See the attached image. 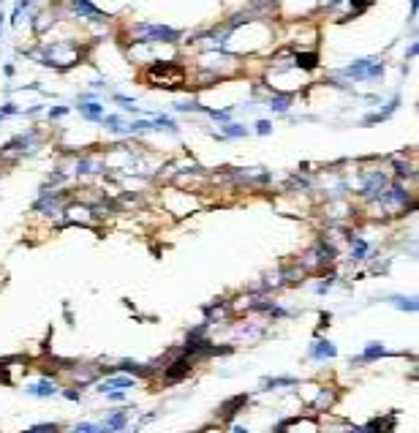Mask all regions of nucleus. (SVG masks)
I'll return each instance as SVG.
<instances>
[{"label": "nucleus", "mask_w": 419, "mask_h": 433, "mask_svg": "<svg viewBox=\"0 0 419 433\" xmlns=\"http://www.w3.org/2000/svg\"><path fill=\"white\" fill-rule=\"evenodd\" d=\"M337 351H335V346L329 343V340H318V343H313V349H311V357L313 360H321V357H335Z\"/></svg>", "instance_id": "nucleus-1"}, {"label": "nucleus", "mask_w": 419, "mask_h": 433, "mask_svg": "<svg viewBox=\"0 0 419 433\" xmlns=\"http://www.w3.org/2000/svg\"><path fill=\"white\" fill-rule=\"evenodd\" d=\"M125 387H133V379L128 376H120V379H109V382H104L98 390L101 392H109V390H125Z\"/></svg>", "instance_id": "nucleus-2"}, {"label": "nucleus", "mask_w": 419, "mask_h": 433, "mask_svg": "<svg viewBox=\"0 0 419 433\" xmlns=\"http://www.w3.org/2000/svg\"><path fill=\"white\" fill-rule=\"evenodd\" d=\"M52 392H55V384H52V382H38V384L27 387V395H41V398H49Z\"/></svg>", "instance_id": "nucleus-3"}, {"label": "nucleus", "mask_w": 419, "mask_h": 433, "mask_svg": "<svg viewBox=\"0 0 419 433\" xmlns=\"http://www.w3.org/2000/svg\"><path fill=\"white\" fill-rule=\"evenodd\" d=\"M384 354H387V351H384L378 343H373V346H368V349H365L362 360H376V357H384Z\"/></svg>", "instance_id": "nucleus-4"}, {"label": "nucleus", "mask_w": 419, "mask_h": 433, "mask_svg": "<svg viewBox=\"0 0 419 433\" xmlns=\"http://www.w3.org/2000/svg\"><path fill=\"white\" fill-rule=\"evenodd\" d=\"M395 305H400V311H417V300H409V297H392Z\"/></svg>", "instance_id": "nucleus-5"}, {"label": "nucleus", "mask_w": 419, "mask_h": 433, "mask_svg": "<svg viewBox=\"0 0 419 433\" xmlns=\"http://www.w3.org/2000/svg\"><path fill=\"white\" fill-rule=\"evenodd\" d=\"M384 183H387V177H384V175H373V180H370V186H365V194H376L378 188L384 186Z\"/></svg>", "instance_id": "nucleus-6"}, {"label": "nucleus", "mask_w": 419, "mask_h": 433, "mask_svg": "<svg viewBox=\"0 0 419 433\" xmlns=\"http://www.w3.org/2000/svg\"><path fill=\"white\" fill-rule=\"evenodd\" d=\"M123 425H125V417L123 414H114V417L109 420V423H104L101 428H123Z\"/></svg>", "instance_id": "nucleus-7"}, {"label": "nucleus", "mask_w": 419, "mask_h": 433, "mask_svg": "<svg viewBox=\"0 0 419 433\" xmlns=\"http://www.w3.org/2000/svg\"><path fill=\"white\" fill-rule=\"evenodd\" d=\"M98 112H101V107H96V104H93V107H85V117L87 120H98V117H101V114H98Z\"/></svg>", "instance_id": "nucleus-8"}, {"label": "nucleus", "mask_w": 419, "mask_h": 433, "mask_svg": "<svg viewBox=\"0 0 419 433\" xmlns=\"http://www.w3.org/2000/svg\"><path fill=\"white\" fill-rule=\"evenodd\" d=\"M256 131H259L261 136H267V134H270V131H272V125L267 123V120H261V123H256Z\"/></svg>", "instance_id": "nucleus-9"}, {"label": "nucleus", "mask_w": 419, "mask_h": 433, "mask_svg": "<svg viewBox=\"0 0 419 433\" xmlns=\"http://www.w3.org/2000/svg\"><path fill=\"white\" fill-rule=\"evenodd\" d=\"M226 134L229 136H245V128H242V125H231V128H226Z\"/></svg>", "instance_id": "nucleus-10"}, {"label": "nucleus", "mask_w": 419, "mask_h": 433, "mask_svg": "<svg viewBox=\"0 0 419 433\" xmlns=\"http://www.w3.org/2000/svg\"><path fill=\"white\" fill-rule=\"evenodd\" d=\"M210 117H212V120H220V123H226V120H229V112H210Z\"/></svg>", "instance_id": "nucleus-11"}, {"label": "nucleus", "mask_w": 419, "mask_h": 433, "mask_svg": "<svg viewBox=\"0 0 419 433\" xmlns=\"http://www.w3.org/2000/svg\"><path fill=\"white\" fill-rule=\"evenodd\" d=\"M66 112H68L66 107H55V109H52V117L57 120V117H63V114H66Z\"/></svg>", "instance_id": "nucleus-12"}, {"label": "nucleus", "mask_w": 419, "mask_h": 433, "mask_svg": "<svg viewBox=\"0 0 419 433\" xmlns=\"http://www.w3.org/2000/svg\"><path fill=\"white\" fill-rule=\"evenodd\" d=\"M33 431H55V425H36Z\"/></svg>", "instance_id": "nucleus-13"}]
</instances>
